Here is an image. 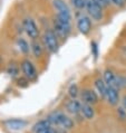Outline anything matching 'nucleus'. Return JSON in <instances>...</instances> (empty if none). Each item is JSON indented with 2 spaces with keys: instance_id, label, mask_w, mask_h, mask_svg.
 <instances>
[{
  "instance_id": "nucleus-1",
  "label": "nucleus",
  "mask_w": 126,
  "mask_h": 133,
  "mask_svg": "<svg viewBox=\"0 0 126 133\" xmlns=\"http://www.w3.org/2000/svg\"><path fill=\"white\" fill-rule=\"evenodd\" d=\"M47 120L49 121V123L51 125H54L57 129L58 133L60 132L66 133L75 127V122H74L72 117L68 116L64 112H60V111H55V112L50 113L48 115Z\"/></svg>"
},
{
  "instance_id": "nucleus-2",
  "label": "nucleus",
  "mask_w": 126,
  "mask_h": 133,
  "mask_svg": "<svg viewBox=\"0 0 126 133\" xmlns=\"http://www.w3.org/2000/svg\"><path fill=\"white\" fill-rule=\"evenodd\" d=\"M43 42L45 44V47L50 51V53H57L59 49V43H58V36L56 32L51 29H48L44 32L43 36Z\"/></svg>"
},
{
  "instance_id": "nucleus-3",
  "label": "nucleus",
  "mask_w": 126,
  "mask_h": 133,
  "mask_svg": "<svg viewBox=\"0 0 126 133\" xmlns=\"http://www.w3.org/2000/svg\"><path fill=\"white\" fill-rule=\"evenodd\" d=\"M86 9L88 11L89 17L96 21H101L104 17L103 7L99 6L94 0H86Z\"/></svg>"
},
{
  "instance_id": "nucleus-4",
  "label": "nucleus",
  "mask_w": 126,
  "mask_h": 133,
  "mask_svg": "<svg viewBox=\"0 0 126 133\" xmlns=\"http://www.w3.org/2000/svg\"><path fill=\"white\" fill-rule=\"evenodd\" d=\"M21 71H23V74L26 78H28L29 81H34L37 78L38 76V73H37V69L35 67V65L31 63V61L29 59H24L20 64Z\"/></svg>"
},
{
  "instance_id": "nucleus-5",
  "label": "nucleus",
  "mask_w": 126,
  "mask_h": 133,
  "mask_svg": "<svg viewBox=\"0 0 126 133\" xmlns=\"http://www.w3.org/2000/svg\"><path fill=\"white\" fill-rule=\"evenodd\" d=\"M23 27L25 29L26 34H27L29 36V38H31L32 40H36L37 37L39 36L38 27H37L34 19H31V18H25L23 20Z\"/></svg>"
},
{
  "instance_id": "nucleus-6",
  "label": "nucleus",
  "mask_w": 126,
  "mask_h": 133,
  "mask_svg": "<svg viewBox=\"0 0 126 133\" xmlns=\"http://www.w3.org/2000/svg\"><path fill=\"white\" fill-rule=\"evenodd\" d=\"M32 132L34 133H58L57 129L54 125H51L47 119L38 121L37 123H35L34 127H32Z\"/></svg>"
},
{
  "instance_id": "nucleus-7",
  "label": "nucleus",
  "mask_w": 126,
  "mask_h": 133,
  "mask_svg": "<svg viewBox=\"0 0 126 133\" xmlns=\"http://www.w3.org/2000/svg\"><path fill=\"white\" fill-rule=\"evenodd\" d=\"M77 29L79 30L80 34L83 35H88L92 29V21L90 18L88 16H80L78 19H77Z\"/></svg>"
},
{
  "instance_id": "nucleus-8",
  "label": "nucleus",
  "mask_w": 126,
  "mask_h": 133,
  "mask_svg": "<svg viewBox=\"0 0 126 133\" xmlns=\"http://www.w3.org/2000/svg\"><path fill=\"white\" fill-rule=\"evenodd\" d=\"M80 97H81V102L86 103V104H90L94 105L97 103L98 101V96L96 94V92H94L93 90H89V88H86L80 93Z\"/></svg>"
},
{
  "instance_id": "nucleus-9",
  "label": "nucleus",
  "mask_w": 126,
  "mask_h": 133,
  "mask_svg": "<svg viewBox=\"0 0 126 133\" xmlns=\"http://www.w3.org/2000/svg\"><path fill=\"white\" fill-rule=\"evenodd\" d=\"M5 125L11 131H20L27 125V122L23 119H9L5 121Z\"/></svg>"
},
{
  "instance_id": "nucleus-10",
  "label": "nucleus",
  "mask_w": 126,
  "mask_h": 133,
  "mask_svg": "<svg viewBox=\"0 0 126 133\" xmlns=\"http://www.w3.org/2000/svg\"><path fill=\"white\" fill-rule=\"evenodd\" d=\"M66 109H67V111L73 114L74 116H81L80 114V109H81V102L77 101V99H74L72 98L70 101H68L67 103H66ZM83 117V116H81Z\"/></svg>"
},
{
  "instance_id": "nucleus-11",
  "label": "nucleus",
  "mask_w": 126,
  "mask_h": 133,
  "mask_svg": "<svg viewBox=\"0 0 126 133\" xmlns=\"http://www.w3.org/2000/svg\"><path fill=\"white\" fill-rule=\"evenodd\" d=\"M106 99L110 105H117L120 102V93H118V88L116 87H108L107 88V94H106Z\"/></svg>"
},
{
  "instance_id": "nucleus-12",
  "label": "nucleus",
  "mask_w": 126,
  "mask_h": 133,
  "mask_svg": "<svg viewBox=\"0 0 126 133\" xmlns=\"http://www.w3.org/2000/svg\"><path fill=\"white\" fill-rule=\"evenodd\" d=\"M103 79L108 87H116L117 88V75H115L113 71L106 69V71L104 72Z\"/></svg>"
},
{
  "instance_id": "nucleus-13",
  "label": "nucleus",
  "mask_w": 126,
  "mask_h": 133,
  "mask_svg": "<svg viewBox=\"0 0 126 133\" xmlns=\"http://www.w3.org/2000/svg\"><path fill=\"white\" fill-rule=\"evenodd\" d=\"M80 114L84 119L86 120H92L95 116V110L93 108V105L86 104V103L81 102V109H80Z\"/></svg>"
},
{
  "instance_id": "nucleus-14",
  "label": "nucleus",
  "mask_w": 126,
  "mask_h": 133,
  "mask_svg": "<svg viewBox=\"0 0 126 133\" xmlns=\"http://www.w3.org/2000/svg\"><path fill=\"white\" fill-rule=\"evenodd\" d=\"M95 88L98 92V94L101 95L103 98H106V94H107V88L108 86L106 85V83L104 82V79L102 78H97L95 81Z\"/></svg>"
},
{
  "instance_id": "nucleus-15",
  "label": "nucleus",
  "mask_w": 126,
  "mask_h": 133,
  "mask_svg": "<svg viewBox=\"0 0 126 133\" xmlns=\"http://www.w3.org/2000/svg\"><path fill=\"white\" fill-rule=\"evenodd\" d=\"M17 46L18 48H19V50L21 51L23 54H28L29 50H30V45L27 43V40L24 39V38H18L17 40Z\"/></svg>"
},
{
  "instance_id": "nucleus-16",
  "label": "nucleus",
  "mask_w": 126,
  "mask_h": 133,
  "mask_svg": "<svg viewBox=\"0 0 126 133\" xmlns=\"http://www.w3.org/2000/svg\"><path fill=\"white\" fill-rule=\"evenodd\" d=\"M31 51H32V54H34V56L37 57V58H39V57H41V55H43V47L41 45L37 42V40H32V43H31Z\"/></svg>"
},
{
  "instance_id": "nucleus-17",
  "label": "nucleus",
  "mask_w": 126,
  "mask_h": 133,
  "mask_svg": "<svg viewBox=\"0 0 126 133\" xmlns=\"http://www.w3.org/2000/svg\"><path fill=\"white\" fill-rule=\"evenodd\" d=\"M78 94H79V90H78V86H77L76 84H72L69 86L68 88V95L72 98L74 99H76V97L78 96Z\"/></svg>"
},
{
  "instance_id": "nucleus-18",
  "label": "nucleus",
  "mask_w": 126,
  "mask_h": 133,
  "mask_svg": "<svg viewBox=\"0 0 126 133\" xmlns=\"http://www.w3.org/2000/svg\"><path fill=\"white\" fill-rule=\"evenodd\" d=\"M7 73H8L11 77H16V76H18V74H19V68H18L17 65L10 64L8 66V68H7Z\"/></svg>"
},
{
  "instance_id": "nucleus-19",
  "label": "nucleus",
  "mask_w": 126,
  "mask_h": 133,
  "mask_svg": "<svg viewBox=\"0 0 126 133\" xmlns=\"http://www.w3.org/2000/svg\"><path fill=\"white\" fill-rule=\"evenodd\" d=\"M117 88L123 90L126 88V77L123 75H117Z\"/></svg>"
},
{
  "instance_id": "nucleus-20",
  "label": "nucleus",
  "mask_w": 126,
  "mask_h": 133,
  "mask_svg": "<svg viewBox=\"0 0 126 133\" xmlns=\"http://www.w3.org/2000/svg\"><path fill=\"white\" fill-rule=\"evenodd\" d=\"M70 2L77 9H83L86 7V0H70Z\"/></svg>"
},
{
  "instance_id": "nucleus-21",
  "label": "nucleus",
  "mask_w": 126,
  "mask_h": 133,
  "mask_svg": "<svg viewBox=\"0 0 126 133\" xmlns=\"http://www.w3.org/2000/svg\"><path fill=\"white\" fill-rule=\"evenodd\" d=\"M18 86H20V87H26V86H28V83H29V79L28 78H26V77H20V78H18Z\"/></svg>"
},
{
  "instance_id": "nucleus-22",
  "label": "nucleus",
  "mask_w": 126,
  "mask_h": 133,
  "mask_svg": "<svg viewBox=\"0 0 126 133\" xmlns=\"http://www.w3.org/2000/svg\"><path fill=\"white\" fill-rule=\"evenodd\" d=\"M117 115L121 120H125L126 119V109L124 108H118L117 109Z\"/></svg>"
},
{
  "instance_id": "nucleus-23",
  "label": "nucleus",
  "mask_w": 126,
  "mask_h": 133,
  "mask_svg": "<svg viewBox=\"0 0 126 133\" xmlns=\"http://www.w3.org/2000/svg\"><path fill=\"white\" fill-rule=\"evenodd\" d=\"M109 2L116 7H123L125 5V0H109Z\"/></svg>"
},
{
  "instance_id": "nucleus-24",
  "label": "nucleus",
  "mask_w": 126,
  "mask_h": 133,
  "mask_svg": "<svg viewBox=\"0 0 126 133\" xmlns=\"http://www.w3.org/2000/svg\"><path fill=\"white\" fill-rule=\"evenodd\" d=\"M94 1H96L99 6H102L103 8H105V7L109 5V0H94Z\"/></svg>"
},
{
  "instance_id": "nucleus-25",
  "label": "nucleus",
  "mask_w": 126,
  "mask_h": 133,
  "mask_svg": "<svg viewBox=\"0 0 126 133\" xmlns=\"http://www.w3.org/2000/svg\"><path fill=\"white\" fill-rule=\"evenodd\" d=\"M92 49L94 50V56L97 57V45L95 43H92Z\"/></svg>"
},
{
  "instance_id": "nucleus-26",
  "label": "nucleus",
  "mask_w": 126,
  "mask_h": 133,
  "mask_svg": "<svg viewBox=\"0 0 126 133\" xmlns=\"http://www.w3.org/2000/svg\"><path fill=\"white\" fill-rule=\"evenodd\" d=\"M123 106L126 109V96H124V97H123Z\"/></svg>"
}]
</instances>
